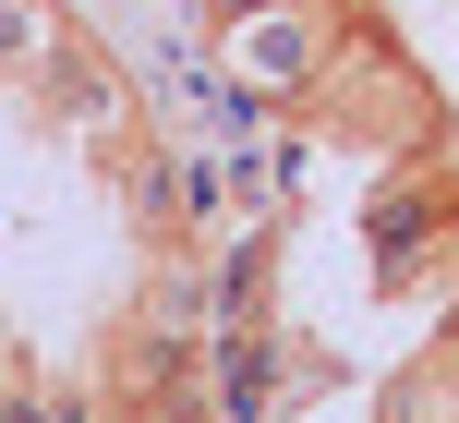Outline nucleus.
<instances>
[{"instance_id": "1", "label": "nucleus", "mask_w": 459, "mask_h": 423, "mask_svg": "<svg viewBox=\"0 0 459 423\" xmlns=\"http://www.w3.org/2000/svg\"><path fill=\"white\" fill-rule=\"evenodd\" d=\"M206 24H218V73L242 97H315V73L339 61V0H206Z\"/></svg>"}, {"instance_id": "2", "label": "nucleus", "mask_w": 459, "mask_h": 423, "mask_svg": "<svg viewBox=\"0 0 459 423\" xmlns=\"http://www.w3.org/2000/svg\"><path fill=\"white\" fill-rule=\"evenodd\" d=\"M73 48H85V37H73L61 0H0V85H48Z\"/></svg>"}, {"instance_id": "3", "label": "nucleus", "mask_w": 459, "mask_h": 423, "mask_svg": "<svg viewBox=\"0 0 459 423\" xmlns=\"http://www.w3.org/2000/svg\"><path fill=\"white\" fill-rule=\"evenodd\" d=\"M230 169H242V218H278L302 194V145L290 134H266V145H230Z\"/></svg>"}]
</instances>
